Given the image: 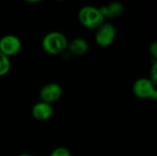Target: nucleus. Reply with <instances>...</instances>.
<instances>
[{
  "instance_id": "1",
  "label": "nucleus",
  "mask_w": 157,
  "mask_h": 156,
  "mask_svg": "<svg viewBox=\"0 0 157 156\" xmlns=\"http://www.w3.org/2000/svg\"><path fill=\"white\" fill-rule=\"evenodd\" d=\"M68 41L66 37L59 31H52L46 34L42 40L43 51L51 55H58L65 51Z\"/></svg>"
},
{
  "instance_id": "2",
  "label": "nucleus",
  "mask_w": 157,
  "mask_h": 156,
  "mask_svg": "<svg viewBox=\"0 0 157 156\" xmlns=\"http://www.w3.org/2000/svg\"><path fill=\"white\" fill-rule=\"evenodd\" d=\"M80 23L86 29H97L102 23L105 17L101 14L99 8L93 6H85L78 12Z\"/></svg>"
},
{
  "instance_id": "3",
  "label": "nucleus",
  "mask_w": 157,
  "mask_h": 156,
  "mask_svg": "<svg viewBox=\"0 0 157 156\" xmlns=\"http://www.w3.org/2000/svg\"><path fill=\"white\" fill-rule=\"evenodd\" d=\"M115 37V27L109 22H104L97 29L95 34V40L98 45L101 47H108L114 41Z\"/></svg>"
},
{
  "instance_id": "4",
  "label": "nucleus",
  "mask_w": 157,
  "mask_h": 156,
  "mask_svg": "<svg viewBox=\"0 0 157 156\" xmlns=\"http://www.w3.org/2000/svg\"><path fill=\"white\" fill-rule=\"evenodd\" d=\"M155 90V85L149 78H139L132 86L133 94L141 99L151 98Z\"/></svg>"
},
{
  "instance_id": "5",
  "label": "nucleus",
  "mask_w": 157,
  "mask_h": 156,
  "mask_svg": "<svg viewBox=\"0 0 157 156\" xmlns=\"http://www.w3.org/2000/svg\"><path fill=\"white\" fill-rule=\"evenodd\" d=\"M21 49V40L18 37L8 34L0 39V52L6 56H13L19 52Z\"/></svg>"
},
{
  "instance_id": "6",
  "label": "nucleus",
  "mask_w": 157,
  "mask_h": 156,
  "mask_svg": "<svg viewBox=\"0 0 157 156\" xmlns=\"http://www.w3.org/2000/svg\"><path fill=\"white\" fill-rule=\"evenodd\" d=\"M62 94H63V89L59 84L49 83L40 89V97L41 101L51 104L57 101L62 97Z\"/></svg>"
},
{
  "instance_id": "7",
  "label": "nucleus",
  "mask_w": 157,
  "mask_h": 156,
  "mask_svg": "<svg viewBox=\"0 0 157 156\" xmlns=\"http://www.w3.org/2000/svg\"><path fill=\"white\" fill-rule=\"evenodd\" d=\"M53 113V109L51 104L40 101L36 103L31 109L32 117L39 121H46L48 120Z\"/></svg>"
},
{
  "instance_id": "8",
  "label": "nucleus",
  "mask_w": 157,
  "mask_h": 156,
  "mask_svg": "<svg viewBox=\"0 0 157 156\" xmlns=\"http://www.w3.org/2000/svg\"><path fill=\"white\" fill-rule=\"evenodd\" d=\"M101 14L103 15L104 17L108 18H115L121 16L123 13V6L121 2H110L109 4L103 6L99 8Z\"/></svg>"
},
{
  "instance_id": "9",
  "label": "nucleus",
  "mask_w": 157,
  "mask_h": 156,
  "mask_svg": "<svg viewBox=\"0 0 157 156\" xmlns=\"http://www.w3.org/2000/svg\"><path fill=\"white\" fill-rule=\"evenodd\" d=\"M70 52L76 56H82L86 53L88 50V44L86 40L82 38H75L72 40L67 45Z\"/></svg>"
},
{
  "instance_id": "10",
  "label": "nucleus",
  "mask_w": 157,
  "mask_h": 156,
  "mask_svg": "<svg viewBox=\"0 0 157 156\" xmlns=\"http://www.w3.org/2000/svg\"><path fill=\"white\" fill-rule=\"evenodd\" d=\"M10 67H11V63H10L9 57L0 52V77L6 75L9 72Z\"/></svg>"
},
{
  "instance_id": "11",
  "label": "nucleus",
  "mask_w": 157,
  "mask_h": 156,
  "mask_svg": "<svg viewBox=\"0 0 157 156\" xmlns=\"http://www.w3.org/2000/svg\"><path fill=\"white\" fill-rule=\"evenodd\" d=\"M50 156H72L71 152L65 147H58L54 149Z\"/></svg>"
},
{
  "instance_id": "12",
  "label": "nucleus",
  "mask_w": 157,
  "mask_h": 156,
  "mask_svg": "<svg viewBox=\"0 0 157 156\" xmlns=\"http://www.w3.org/2000/svg\"><path fill=\"white\" fill-rule=\"evenodd\" d=\"M155 85H156L157 80V62L156 60H154V63L152 65V68L150 70V78H149Z\"/></svg>"
},
{
  "instance_id": "13",
  "label": "nucleus",
  "mask_w": 157,
  "mask_h": 156,
  "mask_svg": "<svg viewBox=\"0 0 157 156\" xmlns=\"http://www.w3.org/2000/svg\"><path fill=\"white\" fill-rule=\"evenodd\" d=\"M149 51H150V54L152 55L153 59H154V60H156V58H157V43L155 42H155H153V43L150 45Z\"/></svg>"
},
{
  "instance_id": "14",
  "label": "nucleus",
  "mask_w": 157,
  "mask_h": 156,
  "mask_svg": "<svg viewBox=\"0 0 157 156\" xmlns=\"http://www.w3.org/2000/svg\"><path fill=\"white\" fill-rule=\"evenodd\" d=\"M25 1H27L29 3H39V2H41L43 0H25Z\"/></svg>"
},
{
  "instance_id": "15",
  "label": "nucleus",
  "mask_w": 157,
  "mask_h": 156,
  "mask_svg": "<svg viewBox=\"0 0 157 156\" xmlns=\"http://www.w3.org/2000/svg\"><path fill=\"white\" fill-rule=\"evenodd\" d=\"M17 156H32L31 154H18V155Z\"/></svg>"
},
{
  "instance_id": "16",
  "label": "nucleus",
  "mask_w": 157,
  "mask_h": 156,
  "mask_svg": "<svg viewBox=\"0 0 157 156\" xmlns=\"http://www.w3.org/2000/svg\"><path fill=\"white\" fill-rule=\"evenodd\" d=\"M57 1H63V0H57Z\"/></svg>"
}]
</instances>
